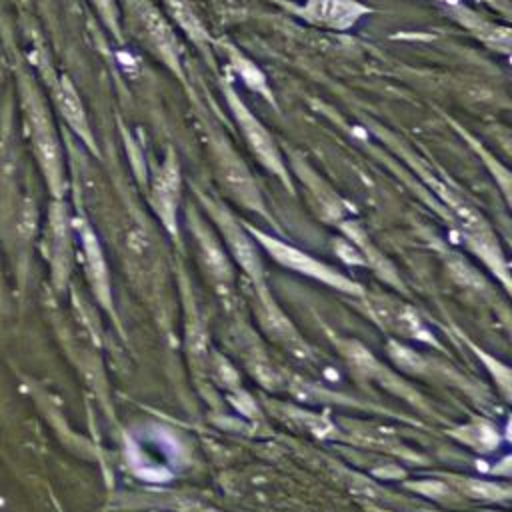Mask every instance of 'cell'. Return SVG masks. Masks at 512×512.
Listing matches in <instances>:
<instances>
[{"mask_svg": "<svg viewBox=\"0 0 512 512\" xmlns=\"http://www.w3.org/2000/svg\"><path fill=\"white\" fill-rule=\"evenodd\" d=\"M136 38L182 78V46L168 16L154 0H126Z\"/></svg>", "mask_w": 512, "mask_h": 512, "instance_id": "6da1fadb", "label": "cell"}, {"mask_svg": "<svg viewBox=\"0 0 512 512\" xmlns=\"http://www.w3.org/2000/svg\"><path fill=\"white\" fill-rule=\"evenodd\" d=\"M222 90H224V98L228 102V108H230V112H232V116H234V120L238 124V130L242 132V136H244L248 148L252 150V154L258 158V162L264 168H268L278 178L288 182L284 158L280 154V148H278L274 136L254 116V112L246 106V102L236 94V90L228 82L222 86Z\"/></svg>", "mask_w": 512, "mask_h": 512, "instance_id": "7a4b0ae2", "label": "cell"}, {"mask_svg": "<svg viewBox=\"0 0 512 512\" xmlns=\"http://www.w3.org/2000/svg\"><path fill=\"white\" fill-rule=\"evenodd\" d=\"M210 144L212 154L216 162L218 176L222 178L224 186L234 194L242 204L250 208H260V192L258 186L248 172L242 158L236 154V150L230 146V142L216 130L210 132Z\"/></svg>", "mask_w": 512, "mask_h": 512, "instance_id": "3957f363", "label": "cell"}, {"mask_svg": "<svg viewBox=\"0 0 512 512\" xmlns=\"http://www.w3.org/2000/svg\"><path fill=\"white\" fill-rule=\"evenodd\" d=\"M296 14L312 26L346 32L370 14V6L362 0H304Z\"/></svg>", "mask_w": 512, "mask_h": 512, "instance_id": "277c9868", "label": "cell"}, {"mask_svg": "<svg viewBox=\"0 0 512 512\" xmlns=\"http://www.w3.org/2000/svg\"><path fill=\"white\" fill-rule=\"evenodd\" d=\"M32 116V132H34V144L36 152L42 164V170L52 186V190H60L62 186V156H60V146L54 134V128L50 124V118L46 116L44 108L34 104L30 108Z\"/></svg>", "mask_w": 512, "mask_h": 512, "instance_id": "5b68a950", "label": "cell"}, {"mask_svg": "<svg viewBox=\"0 0 512 512\" xmlns=\"http://www.w3.org/2000/svg\"><path fill=\"white\" fill-rule=\"evenodd\" d=\"M256 236H258L260 242L268 248V252H270L276 260H280L282 264H286V266H290V268H296V270H300V272H306V274H310V276H316V278H320V280H324V282H330V284H334V286H340V288H346V290H356V288H354L352 284H348L342 276H338V274H334L332 270H328L326 266L318 264L316 260H312V258L306 256L304 252H298L296 248H292V246H288V244H282L280 240L270 238V236H266V234L256 232Z\"/></svg>", "mask_w": 512, "mask_h": 512, "instance_id": "8992f818", "label": "cell"}, {"mask_svg": "<svg viewBox=\"0 0 512 512\" xmlns=\"http://www.w3.org/2000/svg\"><path fill=\"white\" fill-rule=\"evenodd\" d=\"M450 14L456 22H460L472 36H476L482 44H486L490 50L508 54L510 52V30L508 26H500L480 14H476L470 8H464L460 4L450 6Z\"/></svg>", "mask_w": 512, "mask_h": 512, "instance_id": "52a82bcc", "label": "cell"}, {"mask_svg": "<svg viewBox=\"0 0 512 512\" xmlns=\"http://www.w3.org/2000/svg\"><path fill=\"white\" fill-rule=\"evenodd\" d=\"M160 4H162V12L168 16V20H172L196 44V48L200 52L210 56L212 40L192 4V0H160Z\"/></svg>", "mask_w": 512, "mask_h": 512, "instance_id": "ba28073f", "label": "cell"}, {"mask_svg": "<svg viewBox=\"0 0 512 512\" xmlns=\"http://www.w3.org/2000/svg\"><path fill=\"white\" fill-rule=\"evenodd\" d=\"M178 190H180V172H178V162L176 158L170 154L166 158V162L162 164L156 180H154V188H152V198H154V206L158 210V214L162 216L164 224L168 228L174 226V212H176V204H178Z\"/></svg>", "mask_w": 512, "mask_h": 512, "instance_id": "9c48e42d", "label": "cell"}, {"mask_svg": "<svg viewBox=\"0 0 512 512\" xmlns=\"http://www.w3.org/2000/svg\"><path fill=\"white\" fill-rule=\"evenodd\" d=\"M54 98H56V106L60 110V114L64 116V120L68 122V126L88 144L94 148V138H92V130L84 112V106L80 102V96L76 92V88L70 84L68 78H60L54 86Z\"/></svg>", "mask_w": 512, "mask_h": 512, "instance_id": "30bf717a", "label": "cell"}, {"mask_svg": "<svg viewBox=\"0 0 512 512\" xmlns=\"http://www.w3.org/2000/svg\"><path fill=\"white\" fill-rule=\"evenodd\" d=\"M436 188H438L440 196L444 198L446 206L450 208L452 216H454V218L458 220V224L466 230V234L472 236V238L478 240V242H488V240H490V230H488L486 222L482 220V216H480L468 202H464L462 198H458L454 192L446 190V188L440 186V184H436Z\"/></svg>", "mask_w": 512, "mask_h": 512, "instance_id": "8fae6325", "label": "cell"}, {"mask_svg": "<svg viewBox=\"0 0 512 512\" xmlns=\"http://www.w3.org/2000/svg\"><path fill=\"white\" fill-rule=\"evenodd\" d=\"M222 226H224V232L228 236L230 248H232L234 256L238 258V262L244 266V270H248L252 276H260V260H258L256 248L248 240V236L226 216L222 220Z\"/></svg>", "mask_w": 512, "mask_h": 512, "instance_id": "7c38bea8", "label": "cell"}, {"mask_svg": "<svg viewBox=\"0 0 512 512\" xmlns=\"http://www.w3.org/2000/svg\"><path fill=\"white\" fill-rule=\"evenodd\" d=\"M200 246H202V254H204V260H206L210 272L214 276H220L222 280L228 278L230 276L228 260H226L222 248L218 246V242L210 234H200Z\"/></svg>", "mask_w": 512, "mask_h": 512, "instance_id": "4fadbf2b", "label": "cell"}, {"mask_svg": "<svg viewBox=\"0 0 512 512\" xmlns=\"http://www.w3.org/2000/svg\"><path fill=\"white\" fill-rule=\"evenodd\" d=\"M84 244H86V256H88V266L92 270L94 282L100 284L102 290H106V268H104V260L98 248V242L94 240V236L90 232L84 234Z\"/></svg>", "mask_w": 512, "mask_h": 512, "instance_id": "5bb4252c", "label": "cell"}, {"mask_svg": "<svg viewBox=\"0 0 512 512\" xmlns=\"http://www.w3.org/2000/svg\"><path fill=\"white\" fill-rule=\"evenodd\" d=\"M94 4V8L98 10L102 22L106 24V28L120 38V8L116 0H90Z\"/></svg>", "mask_w": 512, "mask_h": 512, "instance_id": "9a60e30c", "label": "cell"}, {"mask_svg": "<svg viewBox=\"0 0 512 512\" xmlns=\"http://www.w3.org/2000/svg\"><path fill=\"white\" fill-rule=\"evenodd\" d=\"M390 354H392L394 360H396L402 368H406V370H420V366H422L420 356H418L416 352H412V350L400 346V344H394V342H392V344H390Z\"/></svg>", "mask_w": 512, "mask_h": 512, "instance_id": "2e32d148", "label": "cell"}, {"mask_svg": "<svg viewBox=\"0 0 512 512\" xmlns=\"http://www.w3.org/2000/svg\"><path fill=\"white\" fill-rule=\"evenodd\" d=\"M470 490L476 494H488L492 498H498L502 492L498 490V486H488V484H480V482H470Z\"/></svg>", "mask_w": 512, "mask_h": 512, "instance_id": "e0dca14e", "label": "cell"}]
</instances>
